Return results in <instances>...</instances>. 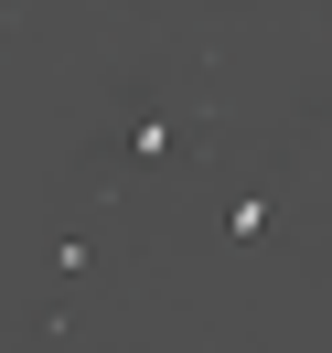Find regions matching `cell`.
I'll list each match as a JSON object with an SVG mask.
<instances>
[{
    "mask_svg": "<svg viewBox=\"0 0 332 353\" xmlns=\"http://www.w3.org/2000/svg\"><path fill=\"white\" fill-rule=\"evenodd\" d=\"M268 225H279V203H268V193H236V203H225V236H236V246H257Z\"/></svg>",
    "mask_w": 332,
    "mask_h": 353,
    "instance_id": "obj_2",
    "label": "cell"
},
{
    "mask_svg": "<svg viewBox=\"0 0 332 353\" xmlns=\"http://www.w3.org/2000/svg\"><path fill=\"white\" fill-rule=\"evenodd\" d=\"M118 150H129V161H161V150H182V118H172V108L129 118V129H118Z\"/></svg>",
    "mask_w": 332,
    "mask_h": 353,
    "instance_id": "obj_1",
    "label": "cell"
}]
</instances>
